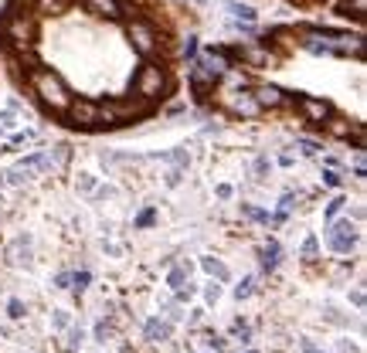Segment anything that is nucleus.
<instances>
[{"label": "nucleus", "instance_id": "nucleus-1", "mask_svg": "<svg viewBox=\"0 0 367 353\" xmlns=\"http://www.w3.org/2000/svg\"><path fill=\"white\" fill-rule=\"evenodd\" d=\"M194 48L184 0H0V75L68 136H119L181 99Z\"/></svg>", "mask_w": 367, "mask_h": 353}, {"label": "nucleus", "instance_id": "nucleus-3", "mask_svg": "<svg viewBox=\"0 0 367 353\" xmlns=\"http://www.w3.org/2000/svg\"><path fill=\"white\" fill-rule=\"evenodd\" d=\"M276 3H283L289 10H299V14H320V10L337 7V0H276Z\"/></svg>", "mask_w": 367, "mask_h": 353}, {"label": "nucleus", "instance_id": "nucleus-2", "mask_svg": "<svg viewBox=\"0 0 367 353\" xmlns=\"http://www.w3.org/2000/svg\"><path fill=\"white\" fill-rule=\"evenodd\" d=\"M364 31L292 17L201 48L184 89L225 126L286 129L364 153Z\"/></svg>", "mask_w": 367, "mask_h": 353}]
</instances>
